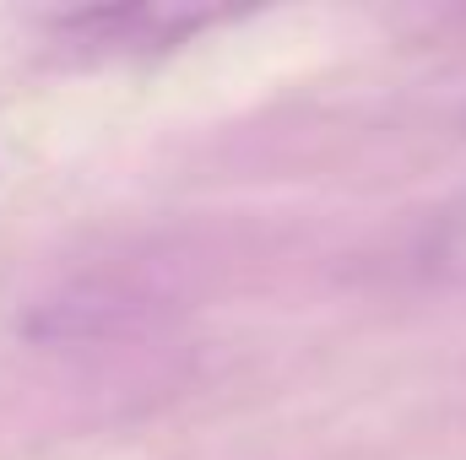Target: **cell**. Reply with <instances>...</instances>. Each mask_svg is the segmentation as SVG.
Instances as JSON below:
<instances>
[{"label": "cell", "mask_w": 466, "mask_h": 460, "mask_svg": "<svg viewBox=\"0 0 466 460\" xmlns=\"http://www.w3.org/2000/svg\"><path fill=\"white\" fill-rule=\"evenodd\" d=\"M407 265H412V276H429V282H466V195L440 206L412 233Z\"/></svg>", "instance_id": "cell-2"}, {"label": "cell", "mask_w": 466, "mask_h": 460, "mask_svg": "<svg viewBox=\"0 0 466 460\" xmlns=\"http://www.w3.org/2000/svg\"><path fill=\"white\" fill-rule=\"evenodd\" d=\"M228 11L212 5H87V11H66L49 27V44L66 60H141V55H163L190 44L196 33H207L212 22H223Z\"/></svg>", "instance_id": "cell-1"}]
</instances>
